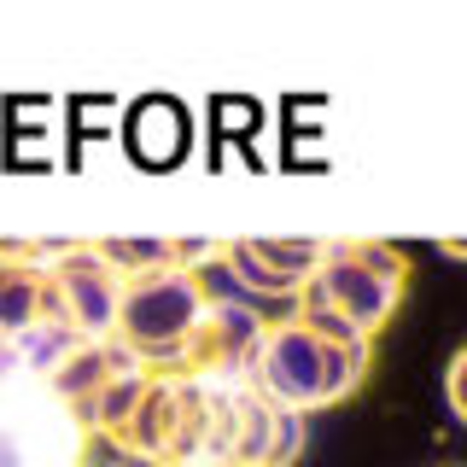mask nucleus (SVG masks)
Wrapping results in <instances>:
<instances>
[{
  "label": "nucleus",
  "mask_w": 467,
  "mask_h": 467,
  "mask_svg": "<svg viewBox=\"0 0 467 467\" xmlns=\"http://www.w3.org/2000/svg\"><path fill=\"white\" fill-rule=\"evenodd\" d=\"M409 292V257L386 240H327V263L304 286L298 316L327 339L374 345Z\"/></svg>",
  "instance_id": "obj_1"
},
{
  "label": "nucleus",
  "mask_w": 467,
  "mask_h": 467,
  "mask_svg": "<svg viewBox=\"0 0 467 467\" xmlns=\"http://www.w3.org/2000/svg\"><path fill=\"white\" fill-rule=\"evenodd\" d=\"M368 357H374V345L327 339L321 327H310L292 310L286 321H269L245 386H257L269 403L292 409V415H316V409L345 403L368 379Z\"/></svg>",
  "instance_id": "obj_2"
},
{
  "label": "nucleus",
  "mask_w": 467,
  "mask_h": 467,
  "mask_svg": "<svg viewBox=\"0 0 467 467\" xmlns=\"http://www.w3.org/2000/svg\"><path fill=\"white\" fill-rule=\"evenodd\" d=\"M204 281H211V275L175 269V263L123 281V304H117V333L111 339L135 362H182L199 316L211 310V298H216Z\"/></svg>",
  "instance_id": "obj_3"
},
{
  "label": "nucleus",
  "mask_w": 467,
  "mask_h": 467,
  "mask_svg": "<svg viewBox=\"0 0 467 467\" xmlns=\"http://www.w3.org/2000/svg\"><path fill=\"white\" fill-rule=\"evenodd\" d=\"M47 321L77 339H106L117 333V304H123V275L106 263L99 245H65L47 257Z\"/></svg>",
  "instance_id": "obj_4"
},
{
  "label": "nucleus",
  "mask_w": 467,
  "mask_h": 467,
  "mask_svg": "<svg viewBox=\"0 0 467 467\" xmlns=\"http://www.w3.org/2000/svg\"><path fill=\"white\" fill-rule=\"evenodd\" d=\"M263 333H269V321H263L252 304L234 298V292H216L211 310L199 316V327H193V339H187V350H182V362H175V374L204 379V386H223V379L252 374Z\"/></svg>",
  "instance_id": "obj_5"
},
{
  "label": "nucleus",
  "mask_w": 467,
  "mask_h": 467,
  "mask_svg": "<svg viewBox=\"0 0 467 467\" xmlns=\"http://www.w3.org/2000/svg\"><path fill=\"white\" fill-rule=\"evenodd\" d=\"M327 263V240H275V234H240L223 245V269L257 298H304L316 269Z\"/></svg>",
  "instance_id": "obj_6"
},
{
  "label": "nucleus",
  "mask_w": 467,
  "mask_h": 467,
  "mask_svg": "<svg viewBox=\"0 0 467 467\" xmlns=\"http://www.w3.org/2000/svg\"><path fill=\"white\" fill-rule=\"evenodd\" d=\"M234 409V467H292L310 444L304 415L269 403L257 386H228Z\"/></svg>",
  "instance_id": "obj_7"
},
{
  "label": "nucleus",
  "mask_w": 467,
  "mask_h": 467,
  "mask_svg": "<svg viewBox=\"0 0 467 467\" xmlns=\"http://www.w3.org/2000/svg\"><path fill=\"white\" fill-rule=\"evenodd\" d=\"M187 391L193 379L187 374H152L129 415V427L111 438L129 462H152V467H170V450H175V432H182V415H187Z\"/></svg>",
  "instance_id": "obj_8"
},
{
  "label": "nucleus",
  "mask_w": 467,
  "mask_h": 467,
  "mask_svg": "<svg viewBox=\"0 0 467 467\" xmlns=\"http://www.w3.org/2000/svg\"><path fill=\"white\" fill-rule=\"evenodd\" d=\"M47 263L24 252H0V339H29L36 327H47Z\"/></svg>",
  "instance_id": "obj_9"
},
{
  "label": "nucleus",
  "mask_w": 467,
  "mask_h": 467,
  "mask_svg": "<svg viewBox=\"0 0 467 467\" xmlns=\"http://www.w3.org/2000/svg\"><path fill=\"white\" fill-rule=\"evenodd\" d=\"M129 368H135V357H129V350L117 345V339H111V345H106V339H82V345H70L65 357H58V368H53V391H58L65 403H77L82 415H88L99 391H106L117 374H129Z\"/></svg>",
  "instance_id": "obj_10"
},
{
  "label": "nucleus",
  "mask_w": 467,
  "mask_h": 467,
  "mask_svg": "<svg viewBox=\"0 0 467 467\" xmlns=\"http://www.w3.org/2000/svg\"><path fill=\"white\" fill-rule=\"evenodd\" d=\"M187 111L175 106V99H146V106H135V117H129V152L140 158L146 170H170L175 158L187 152Z\"/></svg>",
  "instance_id": "obj_11"
},
{
  "label": "nucleus",
  "mask_w": 467,
  "mask_h": 467,
  "mask_svg": "<svg viewBox=\"0 0 467 467\" xmlns=\"http://www.w3.org/2000/svg\"><path fill=\"white\" fill-rule=\"evenodd\" d=\"M146 379H152V374H146L140 362H135L129 374H117L111 386H106V391L94 398V409H88V427H94V432H106V438H117V432L129 427V415H135V403H140Z\"/></svg>",
  "instance_id": "obj_12"
},
{
  "label": "nucleus",
  "mask_w": 467,
  "mask_h": 467,
  "mask_svg": "<svg viewBox=\"0 0 467 467\" xmlns=\"http://www.w3.org/2000/svg\"><path fill=\"white\" fill-rule=\"evenodd\" d=\"M106 263L123 281H135V275H152V269H170L175 263V240H158V234H140V240H94Z\"/></svg>",
  "instance_id": "obj_13"
},
{
  "label": "nucleus",
  "mask_w": 467,
  "mask_h": 467,
  "mask_svg": "<svg viewBox=\"0 0 467 467\" xmlns=\"http://www.w3.org/2000/svg\"><path fill=\"white\" fill-rule=\"evenodd\" d=\"M444 403H450V415L467 427V345L444 362Z\"/></svg>",
  "instance_id": "obj_14"
},
{
  "label": "nucleus",
  "mask_w": 467,
  "mask_h": 467,
  "mask_svg": "<svg viewBox=\"0 0 467 467\" xmlns=\"http://www.w3.org/2000/svg\"><path fill=\"white\" fill-rule=\"evenodd\" d=\"M438 252H444L450 263H467V240H438Z\"/></svg>",
  "instance_id": "obj_15"
},
{
  "label": "nucleus",
  "mask_w": 467,
  "mask_h": 467,
  "mask_svg": "<svg viewBox=\"0 0 467 467\" xmlns=\"http://www.w3.org/2000/svg\"><path fill=\"white\" fill-rule=\"evenodd\" d=\"M106 467H140V462H129V456H117V462H106Z\"/></svg>",
  "instance_id": "obj_16"
}]
</instances>
